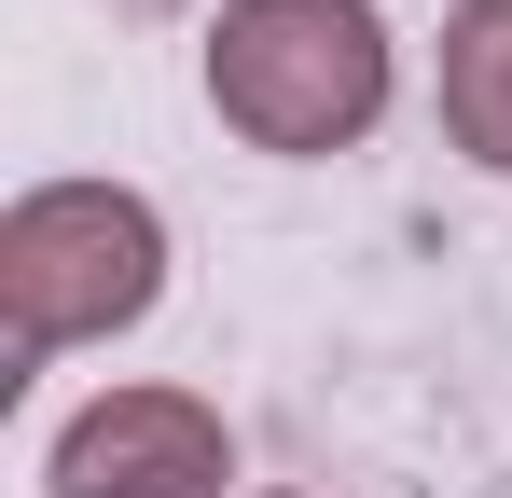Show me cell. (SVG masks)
Returning a JSON list of instances; mask_svg holds the SVG:
<instances>
[{
  "instance_id": "5",
  "label": "cell",
  "mask_w": 512,
  "mask_h": 498,
  "mask_svg": "<svg viewBox=\"0 0 512 498\" xmlns=\"http://www.w3.org/2000/svg\"><path fill=\"white\" fill-rule=\"evenodd\" d=\"M125 14H167V0H125Z\"/></svg>"
},
{
  "instance_id": "3",
  "label": "cell",
  "mask_w": 512,
  "mask_h": 498,
  "mask_svg": "<svg viewBox=\"0 0 512 498\" xmlns=\"http://www.w3.org/2000/svg\"><path fill=\"white\" fill-rule=\"evenodd\" d=\"M56 498H222L236 485V429L194 402V388H97L56 457H42Z\"/></svg>"
},
{
  "instance_id": "2",
  "label": "cell",
  "mask_w": 512,
  "mask_h": 498,
  "mask_svg": "<svg viewBox=\"0 0 512 498\" xmlns=\"http://www.w3.org/2000/svg\"><path fill=\"white\" fill-rule=\"evenodd\" d=\"M153 291H167L153 194H125V180H42V194L0 208V305H14L28 360L111 346L125 319H153Z\"/></svg>"
},
{
  "instance_id": "1",
  "label": "cell",
  "mask_w": 512,
  "mask_h": 498,
  "mask_svg": "<svg viewBox=\"0 0 512 498\" xmlns=\"http://www.w3.org/2000/svg\"><path fill=\"white\" fill-rule=\"evenodd\" d=\"M208 111L250 153H346L388 111V14L374 0H222Z\"/></svg>"
},
{
  "instance_id": "4",
  "label": "cell",
  "mask_w": 512,
  "mask_h": 498,
  "mask_svg": "<svg viewBox=\"0 0 512 498\" xmlns=\"http://www.w3.org/2000/svg\"><path fill=\"white\" fill-rule=\"evenodd\" d=\"M443 139L512 180V0H457L443 14Z\"/></svg>"
}]
</instances>
